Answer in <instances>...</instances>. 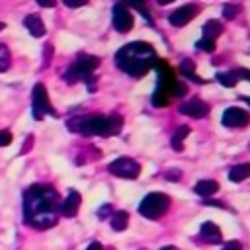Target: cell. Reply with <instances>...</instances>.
I'll list each match as a JSON object with an SVG mask.
<instances>
[{"label":"cell","mask_w":250,"mask_h":250,"mask_svg":"<svg viewBox=\"0 0 250 250\" xmlns=\"http://www.w3.org/2000/svg\"><path fill=\"white\" fill-rule=\"evenodd\" d=\"M160 250H178V248H176V246H162Z\"/></svg>","instance_id":"obj_34"},{"label":"cell","mask_w":250,"mask_h":250,"mask_svg":"<svg viewBox=\"0 0 250 250\" xmlns=\"http://www.w3.org/2000/svg\"><path fill=\"white\" fill-rule=\"evenodd\" d=\"M168 102H170V98H168L164 92L154 90V94H152V98H150V104H152L154 107H164V105H168Z\"/></svg>","instance_id":"obj_22"},{"label":"cell","mask_w":250,"mask_h":250,"mask_svg":"<svg viewBox=\"0 0 250 250\" xmlns=\"http://www.w3.org/2000/svg\"><path fill=\"white\" fill-rule=\"evenodd\" d=\"M61 215V199L53 186L33 184L23 193V217L33 229H51Z\"/></svg>","instance_id":"obj_1"},{"label":"cell","mask_w":250,"mask_h":250,"mask_svg":"<svg viewBox=\"0 0 250 250\" xmlns=\"http://www.w3.org/2000/svg\"><path fill=\"white\" fill-rule=\"evenodd\" d=\"M156 51L150 43L146 41H133L123 45L117 53H115V64L119 70H123L125 74L133 76V78H141L145 76L156 62Z\"/></svg>","instance_id":"obj_2"},{"label":"cell","mask_w":250,"mask_h":250,"mask_svg":"<svg viewBox=\"0 0 250 250\" xmlns=\"http://www.w3.org/2000/svg\"><path fill=\"white\" fill-rule=\"evenodd\" d=\"M180 111H182L184 115L193 117V119H201V117H205V115L209 113V104L203 102V100H199V98H193V100L182 104V105H180Z\"/></svg>","instance_id":"obj_11"},{"label":"cell","mask_w":250,"mask_h":250,"mask_svg":"<svg viewBox=\"0 0 250 250\" xmlns=\"http://www.w3.org/2000/svg\"><path fill=\"white\" fill-rule=\"evenodd\" d=\"M31 145H33V135H29V137L25 139V145L21 146V154H25V152L31 148Z\"/></svg>","instance_id":"obj_32"},{"label":"cell","mask_w":250,"mask_h":250,"mask_svg":"<svg viewBox=\"0 0 250 250\" xmlns=\"http://www.w3.org/2000/svg\"><path fill=\"white\" fill-rule=\"evenodd\" d=\"M238 6H232V4H225L223 6V16L227 18V20H232V18H236V14H238Z\"/></svg>","instance_id":"obj_25"},{"label":"cell","mask_w":250,"mask_h":250,"mask_svg":"<svg viewBox=\"0 0 250 250\" xmlns=\"http://www.w3.org/2000/svg\"><path fill=\"white\" fill-rule=\"evenodd\" d=\"M100 64V59L94 57V55H80L72 64L70 68L64 72V80L68 84H74L78 80H90L92 78V72L98 68Z\"/></svg>","instance_id":"obj_4"},{"label":"cell","mask_w":250,"mask_h":250,"mask_svg":"<svg viewBox=\"0 0 250 250\" xmlns=\"http://www.w3.org/2000/svg\"><path fill=\"white\" fill-rule=\"evenodd\" d=\"M180 176H182V174H180V170H168L166 180H170V182L174 180V182H176V180H180Z\"/></svg>","instance_id":"obj_31"},{"label":"cell","mask_w":250,"mask_h":250,"mask_svg":"<svg viewBox=\"0 0 250 250\" xmlns=\"http://www.w3.org/2000/svg\"><path fill=\"white\" fill-rule=\"evenodd\" d=\"M51 55H53V45H51V43H47V45H45V53H43V59H45V66L49 64V61H51Z\"/></svg>","instance_id":"obj_30"},{"label":"cell","mask_w":250,"mask_h":250,"mask_svg":"<svg viewBox=\"0 0 250 250\" xmlns=\"http://www.w3.org/2000/svg\"><path fill=\"white\" fill-rule=\"evenodd\" d=\"M23 25L27 27V31H29L33 37H41V35H45V25H43V21H41V18H39L37 14H29V16H25V18H23Z\"/></svg>","instance_id":"obj_14"},{"label":"cell","mask_w":250,"mask_h":250,"mask_svg":"<svg viewBox=\"0 0 250 250\" xmlns=\"http://www.w3.org/2000/svg\"><path fill=\"white\" fill-rule=\"evenodd\" d=\"M189 135V127L188 125H180L176 131H174V135H172V139H170V146L174 148V150H184V139Z\"/></svg>","instance_id":"obj_16"},{"label":"cell","mask_w":250,"mask_h":250,"mask_svg":"<svg viewBox=\"0 0 250 250\" xmlns=\"http://www.w3.org/2000/svg\"><path fill=\"white\" fill-rule=\"evenodd\" d=\"M109 213H111V203H105V205H102V207H100L98 217H100V219H105Z\"/></svg>","instance_id":"obj_28"},{"label":"cell","mask_w":250,"mask_h":250,"mask_svg":"<svg viewBox=\"0 0 250 250\" xmlns=\"http://www.w3.org/2000/svg\"><path fill=\"white\" fill-rule=\"evenodd\" d=\"M195 193L197 195H201V197H209V195H213L217 189H219V184L215 182V180H199L197 184H195Z\"/></svg>","instance_id":"obj_17"},{"label":"cell","mask_w":250,"mask_h":250,"mask_svg":"<svg viewBox=\"0 0 250 250\" xmlns=\"http://www.w3.org/2000/svg\"><path fill=\"white\" fill-rule=\"evenodd\" d=\"M8 66H10V51L6 45L0 43V72L8 70Z\"/></svg>","instance_id":"obj_23"},{"label":"cell","mask_w":250,"mask_h":250,"mask_svg":"<svg viewBox=\"0 0 250 250\" xmlns=\"http://www.w3.org/2000/svg\"><path fill=\"white\" fill-rule=\"evenodd\" d=\"M240 100H242V102H246V104H248V105H250V98H248V96H242V98H240Z\"/></svg>","instance_id":"obj_35"},{"label":"cell","mask_w":250,"mask_h":250,"mask_svg":"<svg viewBox=\"0 0 250 250\" xmlns=\"http://www.w3.org/2000/svg\"><path fill=\"white\" fill-rule=\"evenodd\" d=\"M12 143V133L10 131H0V146H8Z\"/></svg>","instance_id":"obj_26"},{"label":"cell","mask_w":250,"mask_h":250,"mask_svg":"<svg viewBox=\"0 0 250 250\" xmlns=\"http://www.w3.org/2000/svg\"><path fill=\"white\" fill-rule=\"evenodd\" d=\"M199 14V6L197 4H186V6H180L178 10H174L170 16H168V21L176 27H182L186 25L188 21H191L195 16Z\"/></svg>","instance_id":"obj_9"},{"label":"cell","mask_w":250,"mask_h":250,"mask_svg":"<svg viewBox=\"0 0 250 250\" xmlns=\"http://www.w3.org/2000/svg\"><path fill=\"white\" fill-rule=\"evenodd\" d=\"M170 207V197L166 193H160V191H152L148 195L143 197V201L139 203V213L145 217V219H158L162 217Z\"/></svg>","instance_id":"obj_5"},{"label":"cell","mask_w":250,"mask_h":250,"mask_svg":"<svg viewBox=\"0 0 250 250\" xmlns=\"http://www.w3.org/2000/svg\"><path fill=\"white\" fill-rule=\"evenodd\" d=\"M31 105H33V117L35 119H43L45 115H53L57 117V111L53 109L47 90L43 84H35L33 86V96H31Z\"/></svg>","instance_id":"obj_6"},{"label":"cell","mask_w":250,"mask_h":250,"mask_svg":"<svg viewBox=\"0 0 250 250\" xmlns=\"http://www.w3.org/2000/svg\"><path fill=\"white\" fill-rule=\"evenodd\" d=\"M123 119L119 115H88L68 121V129L82 133V135H100V137H111L121 131Z\"/></svg>","instance_id":"obj_3"},{"label":"cell","mask_w":250,"mask_h":250,"mask_svg":"<svg viewBox=\"0 0 250 250\" xmlns=\"http://www.w3.org/2000/svg\"><path fill=\"white\" fill-rule=\"evenodd\" d=\"M221 250H242V242H238V240H230V242H227Z\"/></svg>","instance_id":"obj_27"},{"label":"cell","mask_w":250,"mask_h":250,"mask_svg":"<svg viewBox=\"0 0 250 250\" xmlns=\"http://www.w3.org/2000/svg\"><path fill=\"white\" fill-rule=\"evenodd\" d=\"M199 236H201V240L207 242V244H219V242L223 240V232H221V229H219L215 223H209V221L201 225V229H199Z\"/></svg>","instance_id":"obj_13"},{"label":"cell","mask_w":250,"mask_h":250,"mask_svg":"<svg viewBox=\"0 0 250 250\" xmlns=\"http://www.w3.org/2000/svg\"><path fill=\"white\" fill-rule=\"evenodd\" d=\"M180 72H182L186 78H189V80H193V82H197V84H203V78H199V76L195 74V64H193L191 59H184V61L180 62Z\"/></svg>","instance_id":"obj_19"},{"label":"cell","mask_w":250,"mask_h":250,"mask_svg":"<svg viewBox=\"0 0 250 250\" xmlns=\"http://www.w3.org/2000/svg\"><path fill=\"white\" fill-rule=\"evenodd\" d=\"M195 47L201 49V51H205V53H213L215 51V41H211V39H199L195 43Z\"/></svg>","instance_id":"obj_24"},{"label":"cell","mask_w":250,"mask_h":250,"mask_svg":"<svg viewBox=\"0 0 250 250\" xmlns=\"http://www.w3.org/2000/svg\"><path fill=\"white\" fill-rule=\"evenodd\" d=\"M86 250H104V246H102V244H100V242H90V244H88V248H86Z\"/></svg>","instance_id":"obj_33"},{"label":"cell","mask_w":250,"mask_h":250,"mask_svg":"<svg viewBox=\"0 0 250 250\" xmlns=\"http://www.w3.org/2000/svg\"><path fill=\"white\" fill-rule=\"evenodd\" d=\"M221 121L225 127H246L250 121V115L240 107H227Z\"/></svg>","instance_id":"obj_10"},{"label":"cell","mask_w":250,"mask_h":250,"mask_svg":"<svg viewBox=\"0 0 250 250\" xmlns=\"http://www.w3.org/2000/svg\"><path fill=\"white\" fill-rule=\"evenodd\" d=\"M217 80H219L223 86H227V88H232V86H236V82H238V78L234 76V72H219V74H217Z\"/></svg>","instance_id":"obj_21"},{"label":"cell","mask_w":250,"mask_h":250,"mask_svg":"<svg viewBox=\"0 0 250 250\" xmlns=\"http://www.w3.org/2000/svg\"><path fill=\"white\" fill-rule=\"evenodd\" d=\"M234 76H236V78H244V80L250 82V70H248V68H236V70H234Z\"/></svg>","instance_id":"obj_29"},{"label":"cell","mask_w":250,"mask_h":250,"mask_svg":"<svg viewBox=\"0 0 250 250\" xmlns=\"http://www.w3.org/2000/svg\"><path fill=\"white\" fill-rule=\"evenodd\" d=\"M221 33H223V23H221L219 20H209V21H205V25H203V39L215 41Z\"/></svg>","instance_id":"obj_15"},{"label":"cell","mask_w":250,"mask_h":250,"mask_svg":"<svg viewBox=\"0 0 250 250\" xmlns=\"http://www.w3.org/2000/svg\"><path fill=\"white\" fill-rule=\"evenodd\" d=\"M107 172L117 176V178H125V180H135L139 174H141V164L133 158H127V156H121L117 160H113L109 166H107Z\"/></svg>","instance_id":"obj_7"},{"label":"cell","mask_w":250,"mask_h":250,"mask_svg":"<svg viewBox=\"0 0 250 250\" xmlns=\"http://www.w3.org/2000/svg\"><path fill=\"white\" fill-rule=\"evenodd\" d=\"M133 23H135V20H133V16H131V10H129L125 4L117 2V4L113 6V27H115L119 33H127V31L133 29Z\"/></svg>","instance_id":"obj_8"},{"label":"cell","mask_w":250,"mask_h":250,"mask_svg":"<svg viewBox=\"0 0 250 250\" xmlns=\"http://www.w3.org/2000/svg\"><path fill=\"white\" fill-rule=\"evenodd\" d=\"M4 27H6V25H4V23H2V21H0V31H2V29H4Z\"/></svg>","instance_id":"obj_36"},{"label":"cell","mask_w":250,"mask_h":250,"mask_svg":"<svg viewBox=\"0 0 250 250\" xmlns=\"http://www.w3.org/2000/svg\"><path fill=\"white\" fill-rule=\"evenodd\" d=\"M80 203H82L80 193H78L76 189H70L68 195H66V199L61 201V215H64V217H74V215L78 213V209H80Z\"/></svg>","instance_id":"obj_12"},{"label":"cell","mask_w":250,"mask_h":250,"mask_svg":"<svg viewBox=\"0 0 250 250\" xmlns=\"http://www.w3.org/2000/svg\"><path fill=\"white\" fill-rule=\"evenodd\" d=\"M109 223H111V229L113 230H125L127 225H129V213L127 211H115L111 215Z\"/></svg>","instance_id":"obj_20"},{"label":"cell","mask_w":250,"mask_h":250,"mask_svg":"<svg viewBox=\"0 0 250 250\" xmlns=\"http://www.w3.org/2000/svg\"><path fill=\"white\" fill-rule=\"evenodd\" d=\"M246 178H250V162L236 164V166H232L230 172H229V180H230V182H242V180H246Z\"/></svg>","instance_id":"obj_18"}]
</instances>
